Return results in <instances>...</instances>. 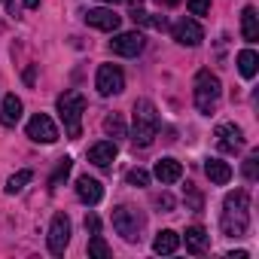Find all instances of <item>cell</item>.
Returning <instances> with one entry per match:
<instances>
[{
    "label": "cell",
    "instance_id": "obj_16",
    "mask_svg": "<svg viewBox=\"0 0 259 259\" xmlns=\"http://www.w3.org/2000/svg\"><path fill=\"white\" fill-rule=\"evenodd\" d=\"M183 241H186V250H189L192 256H201V253L207 250V244H210V235H207L201 226H189Z\"/></svg>",
    "mask_w": 259,
    "mask_h": 259
},
{
    "label": "cell",
    "instance_id": "obj_24",
    "mask_svg": "<svg viewBox=\"0 0 259 259\" xmlns=\"http://www.w3.org/2000/svg\"><path fill=\"white\" fill-rule=\"evenodd\" d=\"M31 180H34V174H31V171H19V174H13V177L7 180V186H4V189H7V195H16V192H22Z\"/></svg>",
    "mask_w": 259,
    "mask_h": 259
},
{
    "label": "cell",
    "instance_id": "obj_12",
    "mask_svg": "<svg viewBox=\"0 0 259 259\" xmlns=\"http://www.w3.org/2000/svg\"><path fill=\"white\" fill-rule=\"evenodd\" d=\"M119 22H122V19H119L113 10H104V7L85 13V25H89V28H98V31H116Z\"/></svg>",
    "mask_w": 259,
    "mask_h": 259
},
{
    "label": "cell",
    "instance_id": "obj_28",
    "mask_svg": "<svg viewBox=\"0 0 259 259\" xmlns=\"http://www.w3.org/2000/svg\"><path fill=\"white\" fill-rule=\"evenodd\" d=\"M186 7L192 16H207L210 13V0H186Z\"/></svg>",
    "mask_w": 259,
    "mask_h": 259
},
{
    "label": "cell",
    "instance_id": "obj_6",
    "mask_svg": "<svg viewBox=\"0 0 259 259\" xmlns=\"http://www.w3.org/2000/svg\"><path fill=\"white\" fill-rule=\"evenodd\" d=\"M95 85H98V95H104V98L119 95L125 89V73L116 64H101L98 67V76H95Z\"/></svg>",
    "mask_w": 259,
    "mask_h": 259
},
{
    "label": "cell",
    "instance_id": "obj_27",
    "mask_svg": "<svg viewBox=\"0 0 259 259\" xmlns=\"http://www.w3.org/2000/svg\"><path fill=\"white\" fill-rule=\"evenodd\" d=\"M125 183L128 186H150V174L144 168H132V171L125 174Z\"/></svg>",
    "mask_w": 259,
    "mask_h": 259
},
{
    "label": "cell",
    "instance_id": "obj_4",
    "mask_svg": "<svg viewBox=\"0 0 259 259\" xmlns=\"http://www.w3.org/2000/svg\"><path fill=\"white\" fill-rule=\"evenodd\" d=\"M220 95H223V85H220V79L210 73V70H198L195 73V89H192V98H195V107L201 110V113H213L217 110V101H220Z\"/></svg>",
    "mask_w": 259,
    "mask_h": 259
},
{
    "label": "cell",
    "instance_id": "obj_23",
    "mask_svg": "<svg viewBox=\"0 0 259 259\" xmlns=\"http://www.w3.org/2000/svg\"><path fill=\"white\" fill-rule=\"evenodd\" d=\"M89 256H92V259H110V256H113L110 247H107V241H104L98 232H92V238H89Z\"/></svg>",
    "mask_w": 259,
    "mask_h": 259
},
{
    "label": "cell",
    "instance_id": "obj_14",
    "mask_svg": "<svg viewBox=\"0 0 259 259\" xmlns=\"http://www.w3.org/2000/svg\"><path fill=\"white\" fill-rule=\"evenodd\" d=\"M116 144L113 141H98L92 150H89V162L92 165H98V168H110L113 165V159H116Z\"/></svg>",
    "mask_w": 259,
    "mask_h": 259
},
{
    "label": "cell",
    "instance_id": "obj_5",
    "mask_svg": "<svg viewBox=\"0 0 259 259\" xmlns=\"http://www.w3.org/2000/svg\"><path fill=\"white\" fill-rule=\"evenodd\" d=\"M113 229L128 244H135V241H141V232H144V213L132 204H119V207H113Z\"/></svg>",
    "mask_w": 259,
    "mask_h": 259
},
{
    "label": "cell",
    "instance_id": "obj_21",
    "mask_svg": "<svg viewBox=\"0 0 259 259\" xmlns=\"http://www.w3.org/2000/svg\"><path fill=\"white\" fill-rule=\"evenodd\" d=\"M238 70H241L244 79H253L256 70H259V55H256L253 49H241V52H238Z\"/></svg>",
    "mask_w": 259,
    "mask_h": 259
},
{
    "label": "cell",
    "instance_id": "obj_2",
    "mask_svg": "<svg viewBox=\"0 0 259 259\" xmlns=\"http://www.w3.org/2000/svg\"><path fill=\"white\" fill-rule=\"evenodd\" d=\"M132 113H135V138L132 141H135V147L147 150L159 135V110L150 98H141V101H135Z\"/></svg>",
    "mask_w": 259,
    "mask_h": 259
},
{
    "label": "cell",
    "instance_id": "obj_8",
    "mask_svg": "<svg viewBox=\"0 0 259 259\" xmlns=\"http://www.w3.org/2000/svg\"><path fill=\"white\" fill-rule=\"evenodd\" d=\"M28 138H31L34 144H55V141H58V128H55V122H52L46 113H37V116H31V122H28Z\"/></svg>",
    "mask_w": 259,
    "mask_h": 259
},
{
    "label": "cell",
    "instance_id": "obj_33",
    "mask_svg": "<svg viewBox=\"0 0 259 259\" xmlns=\"http://www.w3.org/2000/svg\"><path fill=\"white\" fill-rule=\"evenodd\" d=\"M229 259H247V250H235V253H229Z\"/></svg>",
    "mask_w": 259,
    "mask_h": 259
},
{
    "label": "cell",
    "instance_id": "obj_36",
    "mask_svg": "<svg viewBox=\"0 0 259 259\" xmlns=\"http://www.w3.org/2000/svg\"><path fill=\"white\" fill-rule=\"evenodd\" d=\"M141 4H144V0H132V7H141Z\"/></svg>",
    "mask_w": 259,
    "mask_h": 259
},
{
    "label": "cell",
    "instance_id": "obj_31",
    "mask_svg": "<svg viewBox=\"0 0 259 259\" xmlns=\"http://www.w3.org/2000/svg\"><path fill=\"white\" fill-rule=\"evenodd\" d=\"M183 198L189 201V207H192V210H201V195H198L192 186H186V195H183Z\"/></svg>",
    "mask_w": 259,
    "mask_h": 259
},
{
    "label": "cell",
    "instance_id": "obj_3",
    "mask_svg": "<svg viewBox=\"0 0 259 259\" xmlns=\"http://www.w3.org/2000/svg\"><path fill=\"white\" fill-rule=\"evenodd\" d=\"M82 113H85V98H82V92L70 89V92L58 95V116H61V122H64L67 138H79V132H82Z\"/></svg>",
    "mask_w": 259,
    "mask_h": 259
},
{
    "label": "cell",
    "instance_id": "obj_17",
    "mask_svg": "<svg viewBox=\"0 0 259 259\" xmlns=\"http://www.w3.org/2000/svg\"><path fill=\"white\" fill-rule=\"evenodd\" d=\"M204 174H207L210 183H217V186H226V183L232 180V168H229V162H223V159H207V162H204Z\"/></svg>",
    "mask_w": 259,
    "mask_h": 259
},
{
    "label": "cell",
    "instance_id": "obj_11",
    "mask_svg": "<svg viewBox=\"0 0 259 259\" xmlns=\"http://www.w3.org/2000/svg\"><path fill=\"white\" fill-rule=\"evenodd\" d=\"M171 34H174V40H177L180 46H198V43L204 40V31H201V25H198L195 19H180V22L171 28Z\"/></svg>",
    "mask_w": 259,
    "mask_h": 259
},
{
    "label": "cell",
    "instance_id": "obj_32",
    "mask_svg": "<svg viewBox=\"0 0 259 259\" xmlns=\"http://www.w3.org/2000/svg\"><path fill=\"white\" fill-rule=\"evenodd\" d=\"M85 229H89V232H101V220H98L95 213H89V217H85Z\"/></svg>",
    "mask_w": 259,
    "mask_h": 259
},
{
    "label": "cell",
    "instance_id": "obj_10",
    "mask_svg": "<svg viewBox=\"0 0 259 259\" xmlns=\"http://www.w3.org/2000/svg\"><path fill=\"white\" fill-rule=\"evenodd\" d=\"M217 144L223 153H238L244 147V132L235 122H223V125H217Z\"/></svg>",
    "mask_w": 259,
    "mask_h": 259
},
{
    "label": "cell",
    "instance_id": "obj_37",
    "mask_svg": "<svg viewBox=\"0 0 259 259\" xmlns=\"http://www.w3.org/2000/svg\"><path fill=\"white\" fill-rule=\"evenodd\" d=\"M101 4H119V0H101Z\"/></svg>",
    "mask_w": 259,
    "mask_h": 259
},
{
    "label": "cell",
    "instance_id": "obj_9",
    "mask_svg": "<svg viewBox=\"0 0 259 259\" xmlns=\"http://www.w3.org/2000/svg\"><path fill=\"white\" fill-rule=\"evenodd\" d=\"M144 34L141 31H125V34H116L113 40H110V52H116V55H125V58H135V55H141L144 52Z\"/></svg>",
    "mask_w": 259,
    "mask_h": 259
},
{
    "label": "cell",
    "instance_id": "obj_29",
    "mask_svg": "<svg viewBox=\"0 0 259 259\" xmlns=\"http://www.w3.org/2000/svg\"><path fill=\"white\" fill-rule=\"evenodd\" d=\"M244 177H247L250 183H253V180L259 177V159H256V156H250V159L244 162Z\"/></svg>",
    "mask_w": 259,
    "mask_h": 259
},
{
    "label": "cell",
    "instance_id": "obj_18",
    "mask_svg": "<svg viewBox=\"0 0 259 259\" xmlns=\"http://www.w3.org/2000/svg\"><path fill=\"white\" fill-rule=\"evenodd\" d=\"M241 34H244L247 43L259 40V16H256L253 7H244V13H241Z\"/></svg>",
    "mask_w": 259,
    "mask_h": 259
},
{
    "label": "cell",
    "instance_id": "obj_34",
    "mask_svg": "<svg viewBox=\"0 0 259 259\" xmlns=\"http://www.w3.org/2000/svg\"><path fill=\"white\" fill-rule=\"evenodd\" d=\"M156 4H159V7H177L180 0H156Z\"/></svg>",
    "mask_w": 259,
    "mask_h": 259
},
{
    "label": "cell",
    "instance_id": "obj_15",
    "mask_svg": "<svg viewBox=\"0 0 259 259\" xmlns=\"http://www.w3.org/2000/svg\"><path fill=\"white\" fill-rule=\"evenodd\" d=\"M153 174H156V180H159V183H165V186H168V183H177V180L183 177V165H180L177 159H159Z\"/></svg>",
    "mask_w": 259,
    "mask_h": 259
},
{
    "label": "cell",
    "instance_id": "obj_20",
    "mask_svg": "<svg viewBox=\"0 0 259 259\" xmlns=\"http://www.w3.org/2000/svg\"><path fill=\"white\" fill-rule=\"evenodd\" d=\"M19 119H22V98L7 95L4 98V110H0V122H4V125H16Z\"/></svg>",
    "mask_w": 259,
    "mask_h": 259
},
{
    "label": "cell",
    "instance_id": "obj_25",
    "mask_svg": "<svg viewBox=\"0 0 259 259\" xmlns=\"http://www.w3.org/2000/svg\"><path fill=\"white\" fill-rule=\"evenodd\" d=\"M70 168H73V162H70L67 156H64V159H58V168H55V174L49 177V189H58V186H61V180H67Z\"/></svg>",
    "mask_w": 259,
    "mask_h": 259
},
{
    "label": "cell",
    "instance_id": "obj_30",
    "mask_svg": "<svg viewBox=\"0 0 259 259\" xmlns=\"http://www.w3.org/2000/svg\"><path fill=\"white\" fill-rule=\"evenodd\" d=\"M153 204H156V207H162V213H168V210L174 207V198H171L168 192H162V195H153Z\"/></svg>",
    "mask_w": 259,
    "mask_h": 259
},
{
    "label": "cell",
    "instance_id": "obj_35",
    "mask_svg": "<svg viewBox=\"0 0 259 259\" xmlns=\"http://www.w3.org/2000/svg\"><path fill=\"white\" fill-rule=\"evenodd\" d=\"M22 4H25L28 10H37V7H40V0H22Z\"/></svg>",
    "mask_w": 259,
    "mask_h": 259
},
{
    "label": "cell",
    "instance_id": "obj_1",
    "mask_svg": "<svg viewBox=\"0 0 259 259\" xmlns=\"http://www.w3.org/2000/svg\"><path fill=\"white\" fill-rule=\"evenodd\" d=\"M220 229L229 238H244L250 229V195L244 189H235L226 195L223 201V217H220Z\"/></svg>",
    "mask_w": 259,
    "mask_h": 259
},
{
    "label": "cell",
    "instance_id": "obj_7",
    "mask_svg": "<svg viewBox=\"0 0 259 259\" xmlns=\"http://www.w3.org/2000/svg\"><path fill=\"white\" fill-rule=\"evenodd\" d=\"M70 244V220L67 213H55L52 217V226H49V253L61 256Z\"/></svg>",
    "mask_w": 259,
    "mask_h": 259
},
{
    "label": "cell",
    "instance_id": "obj_26",
    "mask_svg": "<svg viewBox=\"0 0 259 259\" xmlns=\"http://www.w3.org/2000/svg\"><path fill=\"white\" fill-rule=\"evenodd\" d=\"M104 132H107V135H113V138H125V122H122V116H119V113H113V116H107V119H104Z\"/></svg>",
    "mask_w": 259,
    "mask_h": 259
},
{
    "label": "cell",
    "instance_id": "obj_19",
    "mask_svg": "<svg viewBox=\"0 0 259 259\" xmlns=\"http://www.w3.org/2000/svg\"><path fill=\"white\" fill-rule=\"evenodd\" d=\"M177 247H180V235H177L174 229H162V232L156 235V241H153V250L162 253V256L177 253Z\"/></svg>",
    "mask_w": 259,
    "mask_h": 259
},
{
    "label": "cell",
    "instance_id": "obj_13",
    "mask_svg": "<svg viewBox=\"0 0 259 259\" xmlns=\"http://www.w3.org/2000/svg\"><path fill=\"white\" fill-rule=\"evenodd\" d=\"M76 195H79V201H85V204H98V201L104 198V186H101L95 177L82 174V177L76 180Z\"/></svg>",
    "mask_w": 259,
    "mask_h": 259
},
{
    "label": "cell",
    "instance_id": "obj_22",
    "mask_svg": "<svg viewBox=\"0 0 259 259\" xmlns=\"http://www.w3.org/2000/svg\"><path fill=\"white\" fill-rule=\"evenodd\" d=\"M132 22H135V25H147V28H159V31H165V25H168L165 16H162V19H159V16H150V13H144L141 7L132 10Z\"/></svg>",
    "mask_w": 259,
    "mask_h": 259
}]
</instances>
